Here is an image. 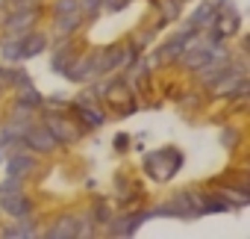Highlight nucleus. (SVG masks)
<instances>
[{
    "label": "nucleus",
    "instance_id": "11",
    "mask_svg": "<svg viewBox=\"0 0 250 239\" xmlns=\"http://www.w3.org/2000/svg\"><path fill=\"white\" fill-rule=\"evenodd\" d=\"M77 53H80V50H77L74 39H56L53 56H50V71L65 77V71H68V65L74 62V56H77Z\"/></svg>",
    "mask_w": 250,
    "mask_h": 239
},
{
    "label": "nucleus",
    "instance_id": "22",
    "mask_svg": "<svg viewBox=\"0 0 250 239\" xmlns=\"http://www.w3.org/2000/svg\"><path fill=\"white\" fill-rule=\"evenodd\" d=\"M200 100H203V92H188V95H180V97H177V106L194 112V109L200 106Z\"/></svg>",
    "mask_w": 250,
    "mask_h": 239
},
{
    "label": "nucleus",
    "instance_id": "20",
    "mask_svg": "<svg viewBox=\"0 0 250 239\" xmlns=\"http://www.w3.org/2000/svg\"><path fill=\"white\" fill-rule=\"evenodd\" d=\"M156 6V12L165 18V21H177L183 15V0H150Z\"/></svg>",
    "mask_w": 250,
    "mask_h": 239
},
{
    "label": "nucleus",
    "instance_id": "15",
    "mask_svg": "<svg viewBox=\"0 0 250 239\" xmlns=\"http://www.w3.org/2000/svg\"><path fill=\"white\" fill-rule=\"evenodd\" d=\"M47 36L44 33H39L36 27L33 30H27V33H21V50H24V62L27 59H33V56H39V53H44L47 50Z\"/></svg>",
    "mask_w": 250,
    "mask_h": 239
},
{
    "label": "nucleus",
    "instance_id": "9",
    "mask_svg": "<svg viewBox=\"0 0 250 239\" xmlns=\"http://www.w3.org/2000/svg\"><path fill=\"white\" fill-rule=\"evenodd\" d=\"M42 106H44V95H42L36 86H27V89H18V92H15V106H12V112H18V115H39Z\"/></svg>",
    "mask_w": 250,
    "mask_h": 239
},
{
    "label": "nucleus",
    "instance_id": "5",
    "mask_svg": "<svg viewBox=\"0 0 250 239\" xmlns=\"http://www.w3.org/2000/svg\"><path fill=\"white\" fill-rule=\"evenodd\" d=\"M24 148H30L33 154H39V157H50L53 151H59V142L53 139V133L44 127V124H30L27 127V133H24Z\"/></svg>",
    "mask_w": 250,
    "mask_h": 239
},
{
    "label": "nucleus",
    "instance_id": "1",
    "mask_svg": "<svg viewBox=\"0 0 250 239\" xmlns=\"http://www.w3.org/2000/svg\"><path fill=\"white\" fill-rule=\"evenodd\" d=\"M186 163V154L180 148H159L153 154L145 157V171L150 174V180H159V183H168Z\"/></svg>",
    "mask_w": 250,
    "mask_h": 239
},
{
    "label": "nucleus",
    "instance_id": "8",
    "mask_svg": "<svg viewBox=\"0 0 250 239\" xmlns=\"http://www.w3.org/2000/svg\"><path fill=\"white\" fill-rule=\"evenodd\" d=\"M65 77H68L71 83H91L94 77H100V74H97V65H94V53H77L74 62L68 65Z\"/></svg>",
    "mask_w": 250,
    "mask_h": 239
},
{
    "label": "nucleus",
    "instance_id": "12",
    "mask_svg": "<svg viewBox=\"0 0 250 239\" xmlns=\"http://www.w3.org/2000/svg\"><path fill=\"white\" fill-rule=\"evenodd\" d=\"M0 213H6L12 218H24L33 215V198L24 192H12V195H0Z\"/></svg>",
    "mask_w": 250,
    "mask_h": 239
},
{
    "label": "nucleus",
    "instance_id": "13",
    "mask_svg": "<svg viewBox=\"0 0 250 239\" xmlns=\"http://www.w3.org/2000/svg\"><path fill=\"white\" fill-rule=\"evenodd\" d=\"M85 15L83 12H71V15H53V36L56 39H74V33L83 27Z\"/></svg>",
    "mask_w": 250,
    "mask_h": 239
},
{
    "label": "nucleus",
    "instance_id": "2",
    "mask_svg": "<svg viewBox=\"0 0 250 239\" xmlns=\"http://www.w3.org/2000/svg\"><path fill=\"white\" fill-rule=\"evenodd\" d=\"M44 109V115H42V124L53 133V139L59 142V148L62 145H74L85 130H83V124L80 121H74L71 115H62V112H56L53 106H42Z\"/></svg>",
    "mask_w": 250,
    "mask_h": 239
},
{
    "label": "nucleus",
    "instance_id": "21",
    "mask_svg": "<svg viewBox=\"0 0 250 239\" xmlns=\"http://www.w3.org/2000/svg\"><path fill=\"white\" fill-rule=\"evenodd\" d=\"M6 68H9V89H15V92H18V89L33 86V77L21 68V62H18V65H6Z\"/></svg>",
    "mask_w": 250,
    "mask_h": 239
},
{
    "label": "nucleus",
    "instance_id": "26",
    "mask_svg": "<svg viewBox=\"0 0 250 239\" xmlns=\"http://www.w3.org/2000/svg\"><path fill=\"white\" fill-rule=\"evenodd\" d=\"M80 9L85 18H94V15H100V0H80Z\"/></svg>",
    "mask_w": 250,
    "mask_h": 239
},
{
    "label": "nucleus",
    "instance_id": "18",
    "mask_svg": "<svg viewBox=\"0 0 250 239\" xmlns=\"http://www.w3.org/2000/svg\"><path fill=\"white\" fill-rule=\"evenodd\" d=\"M215 15H218V9H215V0H203V3L194 9V15L188 18V24L194 27V30H209L212 27V21H215Z\"/></svg>",
    "mask_w": 250,
    "mask_h": 239
},
{
    "label": "nucleus",
    "instance_id": "23",
    "mask_svg": "<svg viewBox=\"0 0 250 239\" xmlns=\"http://www.w3.org/2000/svg\"><path fill=\"white\" fill-rule=\"evenodd\" d=\"M218 139H221V145H224L227 151H235V148H238V142H241V133H238L235 127H224Z\"/></svg>",
    "mask_w": 250,
    "mask_h": 239
},
{
    "label": "nucleus",
    "instance_id": "29",
    "mask_svg": "<svg viewBox=\"0 0 250 239\" xmlns=\"http://www.w3.org/2000/svg\"><path fill=\"white\" fill-rule=\"evenodd\" d=\"M6 6H9V0H0V12H3Z\"/></svg>",
    "mask_w": 250,
    "mask_h": 239
},
{
    "label": "nucleus",
    "instance_id": "3",
    "mask_svg": "<svg viewBox=\"0 0 250 239\" xmlns=\"http://www.w3.org/2000/svg\"><path fill=\"white\" fill-rule=\"evenodd\" d=\"M103 100H106L109 106H115L121 115H133V112H139V97H136L133 86L124 80V77H112V80H109Z\"/></svg>",
    "mask_w": 250,
    "mask_h": 239
},
{
    "label": "nucleus",
    "instance_id": "7",
    "mask_svg": "<svg viewBox=\"0 0 250 239\" xmlns=\"http://www.w3.org/2000/svg\"><path fill=\"white\" fill-rule=\"evenodd\" d=\"M3 166H6V174H9V177H21V180H24V177L36 168V154H33L30 148H24V145H21V148H12L9 157L3 160Z\"/></svg>",
    "mask_w": 250,
    "mask_h": 239
},
{
    "label": "nucleus",
    "instance_id": "4",
    "mask_svg": "<svg viewBox=\"0 0 250 239\" xmlns=\"http://www.w3.org/2000/svg\"><path fill=\"white\" fill-rule=\"evenodd\" d=\"M145 221H150L147 210L133 207V213H124L121 218H112V221L106 224V236H112V239H118V236H136Z\"/></svg>",
    "mask_w": 250,
    "mask_h": 239
},
{
    "label": "nucleus",
    "instance_id": "16",
    "mask_svg": "<svg viewBox=\"0 0 250 239\" xmlns=\"http://www.w3.org/2000/svg\"><path fill=\"white\" fill-rule=\"evenodd\" d=\"M209 192L218 195V198H224V201H229L232 207H247V204H250V192H247V189H238V186H232V183H215Z\"/></svg>",
    "mask_w": 250,
    "mask_h": 239
},
{
    "label": "nucleus",
    "instance_id": "27",
    "mask_svg": "<svg viewBox=\"0 0 250 239\" xmlns=\"http://www.w3.org/2000/svg\"><path fill=\"white\" fill-rule=\"evenodd\" d=\"M68 103V95L65 92H53L50 97H44V106H65Z\"/></svg>",
    "mask_w": 250,
    "mask_h": 239
},
{
    "label": "nucleus",
    "instance_id": "30",
    "mask_svg": "<svg viewBox=\"0 0 250 239\" xmlns=\"http://www.w3.org/2000/svg\"><path fill=\"white\" fill-rule=\"evenodd\" d=\"M3 160H6V157H3V148H0V163H3Z\"/></svg>",
    "mask_w": 250,
    "mask_h": 239
},
{
    "label": "nucleus",
    "instance_id": "24",
    "mask_svg": "<svg viewBox=\"0 0 250 239\" xmlns=\"http://www.w3.org/2000/svg\"><path fill=\"white\" fill-rule=\"evenodd\" d=\"M71 12H83L80 0H53V15H71Z\"/></svg>",
    "mask_w": 250,
    "mask_h": 239
},
{
    "label": "nucleus",
    "instance_id": "10",
    "mask_svg": "<svg viewBox=\"0 0 250 239\" xmlns=\"http://www.w3.org/2000/svg\"><path fill=\"white\" fill-rule=\"evenodd\" d=\"M71 109L80 118V124H83L85 133L88 130H100L106 124V112L100 109V103H71Z\"/></svg>",
    "mask_w": 250,
    "mask_h": 239
},
{
    "label": "nucleus",
    "instance_id": "14",
    "mask_svg": "<svg viewBox=\"0 0 250 239\" xmlns=\"http://www.w3.org/2000/svg\"><path fill=\"white\" fill-rule=\"evenodd\" d=\"M0 236H3V239H33V236H42V230L36 227L33 215H24V218H15V224L3 227Z\"/></svg>",
    "mask_w": 250,
    "mask_h": 239
},
{
    "label": "nucleus",
    "instance_id": "28",
    "mask_svg": "<svg viewBox=\"0 0 250 239\" xmlns=\"http://www.w3.org/2000/svg\"><path fill=\"white\" fill-rule=\"evenodd\" d=\"M130 145H133V139H130L127 133H118V136H115V151H121V154H124Z\"/></svg>",
    "mask_w": 250,
    "mask_h": 239
},
{
    "label": "nucleus",
    "instance_id": "6",
    "mask_svg": "<svg viewBox=\"0 0 250 239\" xmlns=\"http://www.w3.org/2000/svg\"><path fill=\"white\" fill-rule=\"evenodd\" d=\"M42 15V6H33V9H3V18H0V30L3 33H27L36 27Z\"/></svg>",
    "mask_w": 250,
    "mask_h": 239
},
{
    "label": "nucleus",
    "instance_id": "17",
    "mask_svg": "<svg viewBox=\"0 0 250 239\" xmlns=\"http://www.w3.org/2000/svg\"><path fill=\"white\" fill-rule=\"evenodd\" d=\"M44 239H74V215L65 213V215H56L50 221L47 230H42Z\"/></svg>",
    "mask_w": 250,
    "mask_h": 239
},
{
    "label": "nucleus",
    "instance_id": "19",
    "mask_svg": "<svg viewBox=\"0 0 250 239\" xmlns=\"http://www.w3.org/2000/svg\"><path fill=\"white\" fill-rule=\"evenodd\" d=\"M91 218H94V224L97 227H106L112 218H115V210H112V201H94L91 204Z\"/></svg>",
    "mask_w": 250,
    "mask_h": 239
},
{
    "label": "nucleus",
    "instance_id": "25",
    "mask_svg": "<svg viewBox=\"0 0 250 239\" xmlns=\"http://www.w3.org/2000/svg\"><path fill=\"white\" fill-rule=\"evenodd\" d=\"M12 192H24V180L21 177H6L0 183V195H12Z\"/></svg>",
    "mask_w": 250,
    "mask_h": 239
}]
</instances>
